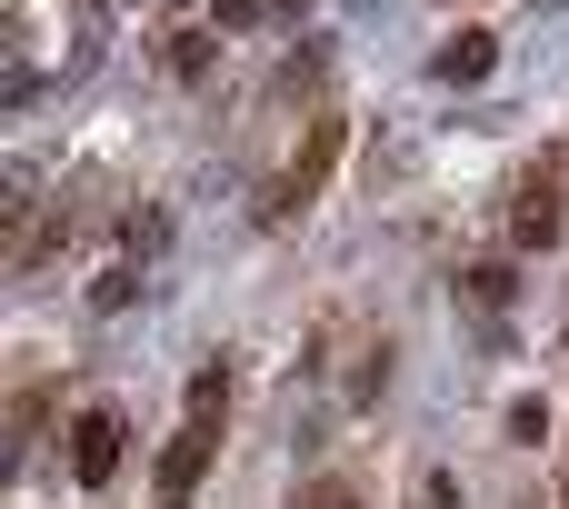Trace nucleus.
Returning <instances> with one entry per match:
<instances>
[{"instance_id":"f257e3e1","label":"nucleus","mask_w":569,"mask_h":509,"mask_svg":"<svg viewBox=\"0 0 569 509\" xmlns=\"http://www.w3.org/2000/svg\"><path fill=\"white\" fill-rule=\"evenodd\" d=\"M210 440H220V430H210V410H190V430H180V450L160 460V500H170V509H180L190 490H200V460H210Z\"/></svg>"},{"instance_id":"f03ea898","label":"nucleus","mask_w":569,"mask_h":509,"mask_svg":"<svg viewBox=\"0 0 569 509\" xmlns=\"http://www.w3.org/2000/svg\"><path fill=\"white\" fill-rule=\"evenodd\" d=\"M110 470H120V420L90 410V420H80V480H110Z\"/></svg>"},{"instance_id":"7ed1b4c3","label":"nucleus","mask_w":569,"mask_h":509,"mask_svg":"<svg viewBox=\"0 0 569 509\" xmlns=\"http://www.w3.org/2000/svg\"><path fill=\"white\" fill-rule=\"evenodd\" d=\"M550 230H560V190L530 180V200H520V240H550Z\"/></svg>"},{"instance_id":"20e7f679","label":"nucleus","mask_w":569,"mask_h":509,"mask_svg":"<svg viewBox=\"0 0 569 509\" xmlns=\"http://www.w3.org/2000/svg\"><path fill=\"white\" fill-rule=\"evenodd\" d=\"M440 80H490V40H450L440 50Z\"/></svg>"},{"instance_id":"39448f33","label":"nucleus","mask_w":569,"mask_h":509,"mask_svg":"<svg viewBox=\"0 0 569 509\" xmlns=\"http://www.w3.org/2000/svg\"><path fill=\"white\" fill-rule=\"evenodd\" d=\"M310 509H350V490H310Z\"/></svg>"},{"instance_id":"423d86ee","label":"nucleus","mask_w":569,"mask_h":509,"mask_svg":"<svg viewBox=\"0 0 569 509\" xmlns=\"http://www.w3.org/2000/svg\"><path fill=\"white\" fill-rule=\"evenodd\" d=\"M0 230H10V210H0Z\"/></svg>"}]
</instances>
